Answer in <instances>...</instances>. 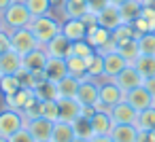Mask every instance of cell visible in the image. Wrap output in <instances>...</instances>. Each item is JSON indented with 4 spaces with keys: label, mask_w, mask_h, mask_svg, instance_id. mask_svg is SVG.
Listing matches in <instances>:
<instances>
[{
    "label": "cell",
    "mask_w": 155,
    "mask_h": 142,
    "mask_svg": "<svg viewBox=\"0 0 155 142\" xmlns=\"http://www.w3.org/2000/svg\"><path fill=\"white\" fill-rule=\"evenodd\" d=\"M0 17H2V30H7L9 34L15 32V30H21V28H30V24L34 19L21 0H15Z\"/></svg>",
    "instance_id": "6da1fadb"
},
{
    "label": "cell",
    "mask_w": 155,
    "mask_h": 142,
    "mask_svg": "<svg viewBox=\"0 0 155 142\" xmlns=\"http://www.w3.org/2000/svg\"><path fill=\"white\" fill-rule=\"evenodd\" d=\"M30 30L36 36V40L41 43V47H45L49 40H53L58 34H62V19H58L53 13L43 15V17H34L30 24Z\"/></svg>",
    "instance_id": "7a4b0ae2"
},
{
    "label": "cell",
    "mask_w": 155,
    "mask_h": 142,
    "mask_svg": "<svg viewBox=\"0 0 155 142\" xmlns=\"http://www.w3.org/2000/svg\"><path fill=\"white\" fill-rule=\"evenodd\" d=\"M26 127V119L21 115V110H13V108H2L0 110V136L2 138H11L15 131Z\"/></svg>",
    "instance_id": "3957f363"
},
{
    "label": "cell",
    "mask_w": 155,
    "mask_h": 142,
    "mask_svg": "<svg viewBox=\"0 0 155 142\" xmlns=\"http://www.w3.org/2000/svg\"><path fill=\"white\" fill-rule=\"evenodd\" d=\"M98 93H100V104H104L106 108H113L115 104L125 100V91L113 81V79H102L98 81Z\"/></svg>",
    "instance_id": "277c9868"
},
{
    "label": "cell",
    "mask_w": 155,
    "mask_h": 142,
    "mask_svg": "<svg viewBox=\"0 0 155 142\" xmlns=\"http://www.w3.org/2000/svg\"><path fill=\"white\" fill-rule=\"evenodd\" d=\"M38 47H41V43L36 40V36L32 34L30 28H21V30L11 32V49L17 51L19 55H26V53H30Z\"/></svg>",
    "instance_id": "5b68a950"
},
{
    "label": "cell",
    "mask_w": 155,
    "mask_h": 142,
    "mask_svg": "<svg viewBox=\"0 0 155 142\" xmlns=\"http://www.w3.org/2000/svg\"><path fill=\"white\" fill-rule=\"evenodd\" d=\"M98 81L94 79H81L79 83V91H77V100L81 106H96L100 102V93H98Z\"/></svg>",
    "instance_id": "8992f818"
},
{
    "label": "cell",
    "mask_w": 155,
    "mask_h": 142,
    "mask_svg": "<svg viewBox=\"0 0 155 142\" xmlns=\"http://www.w3.org/2000/svg\"><path fill=\"white\" fill-rule=\"evenodd\" d=\"M113 81H115V83H117L125 93H127V91H132V89H136V87H140V85L144 83V79H142V76H140V72L134 68V64H127V66H125V68H123V70L113 79Z\"/></svg>",
    "instance_id": "52a82bcc"
},
{
    "label": "cell",
    "mask_w": 155,
    "mask_h": 142,
    "mask_svg": "<svg viewBox=\"0 0 155 142\" xmlns=\"http://www.w3.org/2000/svg\"><path fill=\"white\" fill-rule=\"evenodd\" d=\"M45 51L49 57H60V60H66L72 55V40H68L64 34H58L53 40H49L45 45Z\"/></svg>",
    "instance_id": "ba28073f"
},
{
    "label": "cell",
    "mask_w": 155,
    "mask_h": 142,
    "mask_svg": "<svg viewBox=\"0 0 155 142\" xmlns=\"http://www.w3.org/2000/svg\"><path fill=\"white\" fill-rule=\"evenodd\" d=\"M125 102H127L136 112H142V110H147V108L153 106V95L140 85V87H136V89H132V91L125 93Z\"/></svg>",
    "instance_id": "9c48e42d"
},
{
    "label": "cell",
    "mask_w": 155,
    "mask_h": 142,
    "mask_svg": "<svg viewBox=\"0 0 155 142\" xmlns=\"http://www.w3.org/2000/svg\"><path fill=\"white\" fill-rule=\"evenodd\" d=\"M28 131L34 136L36 142H47L51 140V131H53V121L45 119V117H38V119H32L26 123Z\"/></svg>",
    "instance_id": "30bf717a"
},
{
    "label": "cell",
    "mask_w": 155,
    "mask_h": 142,
    "mask_svg": "<svg viewBox=\"0 0 155 142\" xmlns=\"http://www.w3.org/2000/svg\"><path fill=\"white\" fill-rule=\"evenodd\" d=\"M108 112H110L115 125H134V123H136V117H138V112H136L125 100L119 102V104H115Z\"/></svg>",
    "instance_id": "8fae6325"
},
{
    "label": "cell",
    "mask_w": 155,
    "mask_h": 142,
    "mask_svg": "<svg viewBox=\"0 0 155 142\" xmlns=\"http://www.w3.org/2000/svg\"><path fill=\"white\" fill-rule=\"evenodd\" d=\"M123 21H121V11H119V5H108L104 11H100L98 13V26H102V28H106V30H115V28H119Z\"/></svg>",
    "instance_id": "7c38bea8"
},
{
    "label": "cell",
    "mask_w": 155,
    "mask_h": 142,
    "mask_svg": "<svg viewBox=\"0 0 155 142\" xmlns=\"http://www.w3.org/2000/svg\"><path fill=\"white\" fill-rule=\"evenodd\" d=\"M62 34L77 43V40H85L87 36V26L83 24V19H62Z\"/></svg>",
    "instance_id": "4fadbf2b"
},
{
    "label": "cell",
    "mask_w": 155,
    "mask_h": 142,
    "mask_svg": "<svg viewBox=\"0 0 155 142\" xmlns=\"http://www.w3.org/2000/svg\"><path fill=\"white\" fill-rule=\"evenodd\" d=\"M21 57H24V68H26L28 72H41V70H45L47 60H49L45 47H38V49L26 53V55H21Z\"/></svg>",
    "instance_id": "5bb4252c"
},
{
    "label": "cell",
    "mask_w": 155,
    "mask_h": 142,
    "mask_svg": "<svg viewBox=\"0 0 155 142\" xmlns=\"http://www.w3.org/2000/svg\"><path fill=\"white\" fill-rule=\"evenodd\" d=\"M58 108H60V121L72 123L74 119L81 117V104H79L77 98H60Z\"/></svg>",
    "instance_id": "9a60e30c"
},
{
    "label": "cell",
    "mask_w": 155,
    "mask_h": 142,
    "mask_svg": "<svg viewBox=\"0 0 155 142\" xmlns=\"http://www.w3.org/2000/svg\"><path fill=\"white\" fill-rule=\"evenodd\" d=\"M91 127H94V136H110L115 121L108 110H96V115L91 117Z\"/></svg>",
    "instance_id": "2e32d148"
},
{
    "label": "cell",
    "mask_w": 155,
    "mask_h": 142,
    "mask_svg": "<svg viewBox=\"0 0 155 142\" xmlns=\"http://www.w3.org/2000/svg\"><path fill=\"white\" fill-rule=\"evenodd\" d=\"M24 68V57L17 51H7L0 55V72L2 74H17Z\"/></svg>",
    "instance_id": "e0dca14e"
},
{
    "label": "cell",
    "mask_w": 155,
    "mask_h": 142,
    "mask_svg": "<svg viewBox=\"0 0 155 142\" xmlns=\"http://www.w3.org/2000/svg\"><path fill=\"white\" fill-rule=\"evenodd\" d=\"M2 98H5V108L24 110V106L34 98V91L28 89V87H21V89H17L15 93H11V95H2Z\"/></svg>",
    "instance_id": "ac0fdd59"
},
{
    "label": "cell",
    "mask_w": 155,
    "mask_h": 142,
    "mask_svg": "<svg viewBox=\"0 0 155 142\" xmlns=\"http://www.w3.org/2000/svg\"><path fill=\"white\" fill-rule=\"evenodd\" d=\"M45 74H47V81L60 83L64 76H68L66 60H60V57H49V60H47V66H45Z\"/></svg>",
    "instance_id": "d6986e66"
},
{
    "label": "cell",
    "mask_w": 155,
    "mask_h": 142,
    "mask_svg": "<svg viewBox=\"0 0 155 142\" xmlns=\"http://www.w3.org/2000/svg\"><path fill=\"white\" fill-rule=\"evenodd\" d=\"M110 38H113V32H110V30H106V28H102V26L87 28V36H85V40H87L96 51H98V49H102Z\"/></svg>",
    "instance_id": "ffe728a7"
},
{
    "label": "cell",
    "mask_w": 155,
    "mask_h": 142,
    "mask_svg": "<svg viewBox=\"0 0 155 142\" xmlns=\"http://www.w3.org/2000/svg\"><path fill=\"white\" fill-rule=\"evenodd\" d=\"M125 66H127V62H125L117 51L106 53V55H104V79H115Z\"/></svg>",
    "instance_id": "44dd1931"
},
{
    "label": "cell",
    "mask_w": 155,
    "mask_h": 142,
    "mask_svg": "<svg viewBox=\"0 0 155 142\" xmlns=\"http://www.w3.org/2000/svg\"><path fill=\"white\" fill-rule=\"evenodd\" d=\"M85 13H87V5L79 2V0H64L60 7L62 19H81Z\"/></svg>",
    "instance_id": "7402d4cb"
},
{
    "label": "cell",
    "mask_w": 155,
    "mask_h": 142,
    "mask_svg": "<svg viewBox=\"0 0 155 142\" xmlns=\"http://www.w3.org/2000/svg\"><path fill=\"white\" fill-rule=\"evenodd\" d=\"M85 64H87V76L94 79V81H102L104 79V55L94 51L89 57H85Z\"/></svg>",
    "instance_id": "603a6c76"
},
{
    "label": "cell",
    "mask_w": 155,
    "mask_h": 142,
    "mask_svg": "<svg viewBox=\"0 0 155 142\" xmlns=\"http://www.w3.org/2000/svg\"><path fill=\"white\" fill-rule=\"evenodd\" d=\"M119 11H121L123 24H134L142 13V2L140 0H125L123 5H119Z\"/></svg>",
    "instance_id": "cb8c5ba5"
},
{
    "label": "cell",
    "mask_w": 155,
    "mask_h": 142,
    "mask_svg": "<svg viewBox=\"0 0 155 142\" xmlns=\"http://www.w3.org/2000/svg\"><path fill=\"white\" fill-rule=\"evenodd\" d=\"M117 53L127 62V64H134L136 57L140 55V49H138V38H127V40H121L117 43Z\"/></svg>",
    "instance_id": "d4e9b609"
},
{
    "label": "cell",
    "mask_w": 155,
    "mask_h": 142,
    "mask_svg": "<svg viewBox=\"0 0 155 142\" xmlns=\"http://www.w3.org/2000/svg\"><path fill=\"white\" fill-rule=\"evenodd\" d=\"M74 138H77V136H74L72 123H66V121H55V123H53L51 142H72Z\"/></svg>",
    "instance_id": "484cf974"
},
{
    "label": "cell",
    "mask_w": 155,
    "mask_h": 142,
    "mask_svg": "<svg viewBox=\"0 0 155 142\" xmlns=\"http://www.w3.org/2000/svg\"><path fill=\"white\" fill-rule=\"evenodd\" d=\"M113 142H136L138 140V127L136 125H115L110 131Z\"/></svg>",
    "instance_id": "4316f807"
},
{
    "label": "cell",
    "mask_w": 155,
    "mask_h": 142,
    "mask_svg": "<svg viewBox=\"0 0 155 142\" xmlns=\"http://www.w3.org/2000/svg\"><path fill=\"white\" fill-rule=\"evenodd\" d=\"M21 2L28 7L32 17H43L53 13V0H21Z\"/></svg>",
    "instance_id": "83f0119b"
},
{
    "label": "cell",
    "mask_w": 155,
    "mask_h": 142,
    "mask_svg": "<svg viewBox=\"0 0 155 142\" xmlns=\"http://www.w3.org/2000/svg\"><path fill=\"white\" fill-rule=\"evenodd\" d=\"M66 68H68V74L74 76V79H87V64L83 57H77V55H70L66 57Z\"/></svg>",
    "instance_id": "f1b7e54d"
},
{
    "label": "cell",
    "mask_w": 155,
    "mask_h": 142,
    "mask_svg": "<svg viewBox=\"0 0 155 142\" xmlns=\"http://www.w3.org/2000/svg\"><path fill=\"white\" fill-rule=\"evenodd\" d=\"M34 95L43 102H53V100H60V91H58V83L53 81H45L43 85H38L34 89Z\"/></svg>",
    "instance_id": "f546056e"
},
{
    "label": "cell",
    "mask_w": 155,
    "mask_h": 142,
    "mask_svg": "<svg viewBox=\"0 0 155 142\" xmlns=\"http://www.w3.org/2000/svg\"><path fill=\"white\" fill-rule=\"evenodd\" d=\"M134 68L140 72L142 79L155 76V55H138L134 62Z\"/></svg>",
    "instance_id": "4dcf8cb0"
},
{
    "label": "cell",
    "mask_w": 155,
    "mask_h": 142,
    "mask_svg": "<svg viewBox=\"0 0 155 142\" xmlns=\"http://www.w3.org/2000/svg\"><path fill=\"white\" fill-rule=\"evenodd\" d=\"M134 125L138 127V131H153V129H155V106H151V108L138 112Z\"/></svg>",
    "instance_id": "1f68e13d"
},
{
    "label": "cell",
    "mask_w": 155,
    "mask_h": 142,
    "mask_svg": "<svg viewBox=\"0 0 155 142\" xmlns=\"http://www.w3.org/2000/svg\"><path fill=\"white\" fill-rule=\"evenodd\" d=\"M79 79L74 76H64L60 83H58V91H60V98H77V91H79Z\"/></svg>",
    "instance_id": "d6a6232c"
},
{
    "label": "cell",
    "mask_w": 155,
    "mask_h": 142,
    "mask_svg": "<svg viewBox=\"0 0 155 142\" xmlns=\"http://www.w3.org/2000/svg\"><path fill=\"white\" fill-rule=\"evenodd\" d=\"M72 129H74V136H77V138H83V140H91V138H94L91 119H87V117L74 119V121H72Z\"/></svg>",
    "instance_id": "836d02e7"
},
{
    "label": "cell",
    "mask_w": 155,
    "mask_h": 142,
    "mask_svg": "<svg viewBox=\"0 0 155 142\" xmlns=\"http://www.w3.org/2000/svg\"><path fill=\"white\" fill-rule=\"evenodd\" d=\"M21 115H24V119H26V123L28 121H32V119H38V117H43V100H38L36 95L24 106V110H21Z\"/></svg>",
    "instance_id": "e575fe53"
},
{
    "label": "cell",
    "mask_w": 155,
    "mask_h": 142,
    "mask_svg": "<svg viewBox=\"0 0 155 142\" xmlns=\"http://www.w3.org/2000/svg\"><path fill=\"white\" fill-rule=\"evenodd\" d=\"M17 89H21V83L15 74H2L0 76V93L2 95H11Z\"/></svg>",
    "instance_id": "d590c367"
},
{
    "label": "cell",
    "mask_w": 155,
    "mask_h": 142,
    "mask_svg": "<svg viewBox=\"0 0 155 142\" xmlns=\"http://www.w3.org/2000/svg\"><path fill=\"white\" fill-rule=\"evenodd\" d=\"M138 49L140 55H155V32L138 36Z\"/></svg>",
    "instance_id": "8d00e7d4"
},
{
    "label": "cell",
    "mask_w": 155,
    "mask_h": 142,
    "mask_svg": "<svg viewBox=\"0 0 155 142\" xmlns=\"http://www.w3.org/2000/svg\"><path fill=\"white\" fill-rule=\"evenodd\" d=\"M127 38H138L134 28H132V24H121L119 28L113 30V40L115 43H121V40H127Z\"/></svg>",
    "instance_id": "74e56055"
},
{
    "label": "cell",
    "mask_w": 155,
    "mask_h": 142,
    "mask_svg": "<svg viewBox=\"0 0 155 142\" xmlns=\"http://www.w3.org/2000/svg\"><path fill=\"white\" fill-rule=\"evenodd\" d=\"M96 49L87 43V40H77V43H72V55H77V57H89L91 53H94Z\"/></svg>",
    "instance_id": "f35d334b"
},
{
    "label": "cell",
    "mask_w": 155,
    "mask_h": 142,
    "mask_svg": "<svg viewBox=\"0 0 155 142\" xmlns=\"http://www.w3.org/2000/svg\"><path fill=\"white\" fill-rule=\"evenodd\" d=\"M43 117L49 121H60V108H58V100L53 102H43Z\"/></svg>",
    "instance_id": "ab89813d"
},
{
    "label": "cell",
    "mask_w": 155,
    "mask_h": 142,
    "mask_svg": "<svg viewBox=\"0 0 155 142\" xmlns=\"http://www.w3.org/2000/svg\"><path fill=\"white\" fill-rule=\"evenodd\" d=\"M9 142H36L34 140V136L28 131V127H24V129H19V131H15L11 138H7Z\"/></svg>",
    "instance_id": "60d3db41"
},
{
    "label": "cell",
    "mask_w": 155,
    "mask_h": 142,
    "mask_svg": "<svg viewBox=\"0 0 155 142\" xmlns=\"http://www.w3.org/2000/svg\"><path fill=\"white\" fill-rule=\"evenodd\" d=\"M108 5H110V0H87V11L94 13V15H98V13L104 11Z\"/></svg>",
    "instance_id": "b9f144b4"
},
{
    "label": "cell",
    "mask_w": 155,
    "mask_h": 142,
    "mask_svg": "<svg viewBox=\"0 0 155 142\" xmlns=\"http://www.w3.org/2000/svg\"><path fill=\"white\" fill-rule=\"evenodd\" d=\"M132 28H134V32H136V36H142V34H149L151 32V28H149V21L140 15L134 24H132Z\"/></svg>",
    "instance_id": "7bdbcfd3"
},
{
    "label": "cell",
    "mask_w": 155,
    "mask_h": 142,
    "mask_svg": "<svg viewBox=\"0 0 155 142\" xmlns=\"http://www.w3.org/2000/svg\"><path fill=\"white\" fill-rule=\"evenodd\" d=\"M11 51V34L7 30H0V55Z\"/></svg>",
    "instance_id": "ee69618b"
},
{
    "label": "cell",
    "mask_w": 155,
    "mask_h": 142,
    "mask_svg": "<svg viewBox=\"0 0 155 142\" xmlns=\"http://www.w3.org/2000/svg\"><path fill=\"white\" fill-rule=\"evenodd\" d=\"M17 79H19V83H21V87H28V89H32V72H28L26 68H21L17 74H15Z\"/></svg>",
    "instance_id": "f6af8a7d"
},
{
    "label": "cell",
    "mask_w": 155,
    "mask_h": 142,
    "mask_svg": "<svg viewBox=\"0 0 155 142\" xmlns=\"http://www.w3.org/2000/svg\"><path fill=\"white\" fill-rule=\"evenodd\" d=\"M81 19H83V24H85L87 28H94V26H98V15H94V13H89V11H87V13H85Z\"/></svg>",
    "instance_id": "bcb514c9"
},
{
    "label": "cell",
    "mask_w": 155,
    "mask_h": 142,
    "mask_svg": "<svg viewBox=\"0 0 155 142\" xmlns=\"http://www.w3.org/2000/svg\"><path fill=\"white\" fill-rule=\"evenodd\" d=\"M142 87L153 95V100H155V76H151V79H144V83H142Z\"/></svg>",
    "instance_id": "7dc6e473"
},
{
    "label": "cell",
    "mask_w": 155,
    "mask_h": 142,
    "mask_svg": "<svg viewBox=\"0 0 155 142\" xmlns=\"http://www.w3.org/2000/svg\"><path fill=\"white\" fill-rule=\"evenodd\" d=\"M94 115H96V106H81V117L91 119Z\"/></svg>",
    "instance_id": "c3c4849f"
},
{
    "label": "cell",
    "mask_w": 155,
    "mask_h": 142,
    "mask_svg": "<svg viewBox=\"0 0 155 142\" xmlns=\"http://www.w3.org/2000/svg\"><path fill=\"white\" fill-rule=\"evenodd\" d=\"M13 2H15V0H0V15H2V13H5Z\"/></svg>",
    "instance_id": "681fc988"
},
{
    "label": "cell",
    "mask_w": 155,
    "mask_h": 142,
    "mask_svg": "<svg viewBox=\"0 0 155 142\" xmlns=\"http://www.w3.org/2000/svg\"><path fill=\"white\" fill-rule=\"evenodd\" d=\"M89 142H113V138L110 136H94Z\"/></svg>",
    "instance_id": "f907efd6"
},
{
    "label": "cell",
    "mask_w": 155,
    "mask_h": 142,
    "mask_svg": "<svg viewBox=\"0 0 155 142\" xmlns=\"http://www.w3.org/2000/svg\"><path fill=\"white\" fill-rule=\"evenodd\" d=\"M149 136H151V142H155V129H153V131H149Z\"/></svg>",
    "instance_id": "816d5d0a"
},
{
    "label": "cell",
    "mask_w": 155,
    "mask_h": 142,
    "mask_svg": "<svg viewBox=\"0 0 155 142\" xmlns=\"http://www.w3.org/2000/svg\"><path fill=\"white\" fill-rule=\"evenodd\" d=\"M110 2H113V5H123L125 0H110Z\"/></svg>",
    "instance_id": "f5cc1de1"
},
{
    "label": "cell",
    "mask_w": 155,
    "mask_h": 142,
    "mask_svg": "<svg viewBox=\"0 0 155 142\" xmlns=\"http://www.w3.org/2000/svg\"><path fill=\"white\" fill-rule=\"evenodd\" d=\"M72 142H89V140H83V138H74Z\"/></svg>",
    "instance_id": "db71d44e"
},
{
    "label": "cell",
    "mask_w": 155,
    "mask_h": 142,
    "mask_svg": "<svg viewBox=\"0 0 155 142\" xmlns=\"http://www.w3.org/2000/svg\"><path fill=\"white\" fill-rule=\"evenodd\" d=\"M0 142H9V140H7V138H2V136H0Z\"/></svg>",
    "instance_id": "11a10c76"
},
{
    "label": "cell",
    "mask_w": 155,
    "mask_h": 142,
    "mask_svg": "<svg viewBox=\"0 0 155 142\" xmlns=\"http://www.w3.org/2000/svg\"><path fill=\"white\" fill-rule=\"evenodd\" d=\"M0 30H2V17H0Z\"/></svg>",
    "instance_id": "9f6ffc18"
},
{
    "label": "cell",
    "mask_w": 155,
    "mask_h": 142,
    "mask_svg": "<svg viewBox=\"0 0 155 142\" xmlns=\"http://www.w3.org/2000/svg\"><path fill=\"white\" fill-rule=\"evenodd\" d=\"M79 2H85V5H87V0H79Z\"/></svg>",
    "instance_id": "6f0895ef"
},
{
    "label": "cell",
    "mask_w": 155,
    "mask_h": 142,
    "mask_svg": "<svg viewBox=\"0 0 155 142\" xmlns=\"http://www.w3.org/2000/svg\"><path fill=\"white\" fill-rule=\"evenodd\" d=\"M153 106H155V100H153Z\"/></svg>",
    "instance_id": "680465c9"
},
{
    "label": "cell",
    "mask_w": 155,
    "mask_h": 142,
    "mask_svg": "<svg viewBox=\"0 0 155 142\" xmlns=\"http://www.w3.org/2000/svg\"><path fill=\"white\" fill-rule=\"evenodd\" d=\"M0 76H2V72H0Z\"/></svg>",
    "instance_id": "91938a15"
},
{
    "label": "cell",
    "mask_w": 155,
    "mask_h": 142,
    "mask_svg": "<svg viewBox=\"0 0 155 142\" xmlns=\"http://www.w3.org/2000/svg\"><path fill=\"white\" fill-rule=\"evenodd\" d=\"M47 142H51V140H47Z\"/></svg>",
    "instance_id": "94428289"
}]
</instances>
